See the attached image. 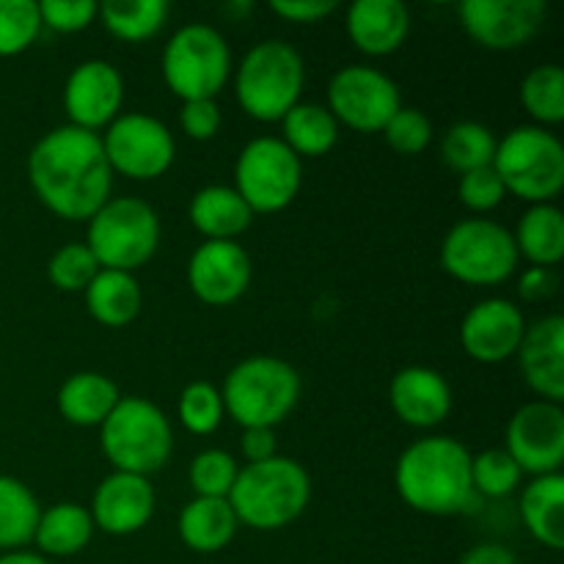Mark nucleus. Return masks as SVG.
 <instances>
[{
	"label": "nucleus",
	"mask_w": 564,
	"mask_h": 564,
	"mask_svg": "<svg viewBox=\"0 0 564 564\" xmlns=\"http://www.w3.org/2000/svg\"><path fill=\"white\" fill-rule=\"evenodd\" d=\"M312 499V482L306 468L292 457H270L264 463H248L237 471L229 490V505L237 521L259 532H275L303 516Z\"/></svg>",
	"instance_id": "7ed1b4c3"
},
{
	"label": "nucleus",
	"mask_w": 564,
	"mask_h": 564,
	"mask_svg": "<svg viewBox=\"0 0 564 564\" xmlns=\"http://www.w3.org/2000/svg\"><path fill=\"white\" fill-rule=\"evenodd\" d=\"M521 516L529 534L551 551L564 549V477H534L521 494Z\"/></svg>",
	"instance_id": "5701e85b"
},
{
	"label": "nucleus",
	"mask_w": 564,
	"mask_h": 564,
	"mask_svg": "<svg viewBox=\"0 0 564 564\" xmlns=\"http://www.w3.org/2000/svg\"><path fill=\"white\" fill-rule=\"evenodd\" d=\"M507 455L534 477L560 474L564 463V411L556 402H529L507 424Z\"/></svg>",
	"instance_id": "4468645a"
},
{
	"label": "nucleus",
	"mask_w": 564,
	"mask_h": 564,
	"mask_svg": "<svg viewBox=\"0 0 564 564\" xmlns=\"http://www.w3.org/2000/svg\"><path fill=\"white\" fill-rule=\"evenodd\" d=\"M523 380L534 394L545 402L562 405L564 400V319L560 314L527 325L521 347H518Z\"/></svg>",
	"instance_id": "aec40b11"
},
{
	"label": "nucleus",
	"mask_w": 564,
	"mask_h": 564,
	"mask_svg": "<svg viewBox=\"0 0 564 564\" xmlns=\"http://www.w3.org/2000/svg\"><path fill=\"white\" fill-rule=\"evenodd\" d=\"M281 124H284V143L297 158H323L339 141V121L323 105L297 102L281 119Z\"/></svg>",
	"instance_id": "c756f323"
},
{
	"label": "nucleus",
	"mask_w": 564,
	"mask_h": 564,
	"mask_svg": "<svg viewBox=\"0 0 564 564\" xmlns=\"http://www.w3.org/2000/svg\"><path fill=\"white\" fill-rule=\"evenodd\" d=\"M143 303V292L135 275L121 270H99L97 279L86 290V306L97 323L108 328H121L138 317Z\"/></svg>",
	"instance_id": "cd10ccee"
},
{
	"label": "nucleus",
	"mask_w": 564,
	"mask_h": 564,
	"mask_svg": "<svg viewBox=\"0 0 564 564\" xmlns=\"http://www.w3.org/2000/svg\"><path fill=\"white\" fill-rule=\"evenodd\" d=\"M42 25L53 28L58 33L86 31L99 17V3L94 0H42L39 3Z\"/></svg>",
	"instance_id": "a19ab883"
},
{
	"label": "nucleus",
	"mask_w": 564,
	"mask_h": 564,
	"mask_svg": "<svg viewBox=\"0 0 564 564\" xmlns=\"http://www.w3.org/2000/svg\"><path fill=\"white\" fill-rule=\"evenodd\" d=\"M496 143L499 141H496L494 132L485 124H477V121H460V124L449 127V132L444 135L441 154H444V163L463 176L468 174V171L494 165Z\"/></svg>",
	"instance_id": "473e14b6"
},
{
	"label": "nucleus",
	"mask_w": 564,
	"mask_h": 564,
	"mask_svg": "<svg viewBox=\"0 0 564 564\" xmlns=\"http://www.w3.org/2000/svg\"><path fill=\"white\" fill-rule=\"evenodd\" d=\"M523 301H549L556 292V275L551 268H529L518 284Z\"/></svg>",
	"instance_id": "a18cd8bd"
},
{
	"label": "nucleus",
	"mask_w": 564,
	"mask_h": 564,
	"mask_svg": "<svg viewBox=\"0 0 564 564\" xmlns=\"http://www.w3.org/2000/svg\"><path fill=\"white\" fill-rule=\"evenodd\" d=\"M102 149L110 171L138 182L163 176L176 158V143L169 127L147 113H124L110 121Z\"/></svg>",
	"instance_id": "f8f14e48"
},
{
	"label": "nucleus",
	"mask_w": 564,
	"mask_h": 564,
	"mask_svg": "<svg viewBox=\"0 0 564 564\" xmlns=\"http://www.w3.org/2000/svg\"><path fill=\"white\" fill-rule=\"evenodd\" d=\"M171 446L174 433L169 419L141 397H121L102 422V452L116 471L149 477L169 463Z\"/></svg>",
	"instance_id": "0eeeda50"
},
{
	"label": "nucleus",
	"mask_w": 564,
	"mask_h": 564,
	"mask_svg": "<svg viewBox=\"0 0 564 564\" xmlns=\"http://www.w3.org/2000/svg\"><path fill=\"white\" fill-rule=\"evenodd\" d=\"M237 521L229 499H193L180 512V538L196 554H218L235 540Z\"/></svg>",
	"instance_id": "b1692460"
},
{
	"label": "nucleus",
	"mask_w": 564,
	"mask_h": 564,
	"mask_svg": "<svg viewBox=\"0 0 564 564\" xmlns=\"http://www.w3.org/2000/svg\"><path fill=\"white\" fill-rule=\"evenodd\" d=\"M220 397L240 427L273 430L301 400V375L281 358H246L226 375Z\"/></svg>",
	"instance_id": "39448f33"
},
{
	"label": "nucleus",
	"mask_w": 564,
	"mask_h": 564,
	"mask_svg": "<svg viewBox=\"0 0 564 564\" xmlns=\"http://www.w3.org/2000/svg\"><path fill=\"white\" fill-rule=\"evenodd\" d=\"M549 6L543 0H466L460 20L468 36L488 50H518L538 36Z\"/></svg>",
	"instance_id": "2eb2a0df"
},
{
	"label": "nucleus",
	"mask_w": 564,
	"mask_h": 564,
	"mask_svg": "<svg viewBox=\"0 0 564 564\" xmlns=\"http://www.w3.org/2000/svg\"><path fill=\"white\" fill-rule=\"evenodd\" d=\"M88 512H91L94 527L102 529L105 534H113V538L135 534L152 521L154 490L147 477L113 471L94 490Z\"/></svg>",
	"instance_id": "6ab92c4d"
},
{
	"label": "nucleus",
	"mask_w": 564,
	"mask_h": 564,
	"mask_svg": "<svg viewBox=\"0 0 564 564\" xmlns=\"http://www.w3.org/2000/svg\"><path fill=\"white\" fill-rule=\"evenodd\" d=\"M301 158L279 138H253L235 165V191L253 215L281 213L301 193Z\"/></svg>",
	"instance_id": "9b49d317"
},
{
	"label": "nucleus",
	"mask_w": 564,
	"mask_h": 564,
	"mask_svg": "<svg viewBox=\"0 0 564 564\" xmlns=\"http://www.w3.org/2000/svg\"><path fill=\"white\" fill-rule=\"evenodd\" d=\"M527 334L521 308L507 297H488L471 306L460 325V345L479 364H501L512 358Z\"/></svg>",
	"instance_id": "a211bd4d"
},
{
	"label": "nucleus",
	"mask_w": 564,
	"mask_h": 564,
	"mask_svg": "<svg viewBox=\"0 0 564 564\" xmlns=\"http://www.w3.org/2000/svg\"><path fill=\"white\" fill-rule=\"evenodd\" d=\"M339 9L336 0H270V11L284 17L286 22H319Z\"/></svg>",
	"instance_id": "c03bdc74"
},
{
	"label": "nucleus",
	"mask_w": 564,
	"mask_h": 564,
	"mask_svg": "<svg viewBox=\"0 0 564 564\" xmlns=\"http://www.w3.org/2000/svg\"><path fill=\"white\" fill-rule=\"evenodd\" d=\"M512 231L488 218H468L452 226L441 246V264L452 279L471 286H494L518 268Z\"/></svg>",
	"instance_id": "9d476101"
},
{
	"label": "nucleus",
	"mask_w": 564,
	"mask_h": 564,
	"mask_svg": "<svg viewBox=\"0 0 564 564\" xmlns=\"http://www.w3.org/2000/svg\"><path fill=\"white\" fill-rule=\"evenodd\" d=\"M242 455L248 463H264L275 457V433L268 427H251L242 433Z\"/></svg>",
	"instance_id": "49530a36"
},
{
	"label": "nucleus",
	"mask_w": 564,
	"mask_h": 564,
	"mask_svg": "<svg viewBox=\"0 0 564 564\" xmlns=\"http://www.w3.org/2000/svg\"><path fill=\"white\" fill-rule=\"evenodd\" d=\"M306 66L301 53L281 39L259 42L237 66V102L251 119L281 121L301 102Z\"/></svg>",
	"instance_id": "20e7f679"
},
{
	"label": "nucleus",
	"mask_w": 564,
	"mask_h": 564,
	"mask_svg": "<svg viewBox=\"0 0 564 564\" xmlns=\"http://www.w3.org/2000/svg\"><path fill=\"white\" fill-rule=\"evenodd\" d=\"M457 193H460V202L466 204L468 209H474V213H490V209L499 207L507 196L505 185H501L494 165L463 174L460 185H457Z\"/></svg>",
	"instance_id": "79ce46f5"
},
{
	"label": "nucleus",
	"mask_w": 564,
	"mask_h": 564,
	"mask_svg": "<svg viewBox=\"0 0 564 564\" xmlns=\"http://www.w3.org/2000/svg\"><path fill=\"white\" fill-rule=\"evenodd\" d=\"M460 564H518L516 554L501 543H479L463 554Z\"/></svg>",
	"instance_id": "de8ad7c7"
},
{
	"label": "nucleus",
	"mask_w": 564,
	"mask_h": 564,
	"mask_svg": "<svg viewBox=\"0 0 564 564\" xmlns=\"http://www.w3.org/2000/svg\"><path fill=\"white\" fill-rule=\"evenodd\" d=\"M389 402L400 422L411 427H438L452 411V389L441 372L430 367H405L389 386Z\"/></svg>",
	"instance_id": "412c9836"
},
{
	"label": "nucleus",
	"mask_w": 564,
	"mask_h": 564,
	"mask_svg": "<svg viewBox=\"0 0 564 564\" xmlns=\"http://www.w3.org/2000/svg\"><path fill=\"white\" fill-rule=\"evenodd\" d=\"M182 132L193 141H209L220 130V108L215 99H191L180 110Z\"/></svg>",
	"instance_id": "37998d69"
},
{
	"label": "nucleus",
	"mask_w": 564,
	"mask_h": 564,
	"mask_svg": "<svg viewBox=\"0 0 564 564\" xmlns=\"http://www.w3.org/2000/svg\"><path fill=\"white\" fill-rule=\"evenodd\" d=\"M494 171L507 193L529 204H549L564 187V147L543 127H516L496 143Z\"/></svg>",
	"instance_id": "423d86ee"
},
{
	"label": "nucleus",
	"mask_w": 564,
	"mask_h": 564,
	"mask_svg": "<svg viewBox=\"0 0 564 564\" xmlns=\"http://www.w3.org/2000/svg\"><path fill=\"white\" fill-rule=\"evenodd\" d=\"M231 75V53L226 39L209 25H185L163 50V77L182 99H215Z\"/></svg>",
	"instance_id": "1a4fd4ad"
},
{
	"label": "nucleus",
	"mask_w": 564,
	"mask_h": 564,
	"mask_svg": "<svg viewBox=\"0 0 564 564\" xmlns=\"http://www.w3.org/2000/svg\"><path fill=\"white\" fill-rule=\"evenodd\" d=\"M180 422L182 427L191 430L193 435H209L220 427V419H224V397L215 389L213 383H191L180 397Z\"/></svg>",
	"instance_id": "4c0bfd02"
},
{
	"label": "nucleus",
	"mask_w": 564,
	"mask_h": 564,
	"mask_svg": "<svg viewBox=\"0 0 564 564\" xmlns=\"http://www.w3.org/2000/svg\"><path fill=\"white\" fill-rule=\"evenodd\" d=\"M253 213L235 187L209 185L191 202V224L207 240H237L251 226Z\"/></svg>",
	"instance_id": "a878e982"
},
{
	"label": "nucleus",
	"mask_w": 564,
	"mask_h": 564,
	"mask_svg": "<svg viewBox=\"0 0 564 564\" xmlns=\"http://www.w3.org/2000/svg\"><path fill=\"white\" fill-rule=\"evenodd\" d=\"M521 468L507 455V449H488L471 457V485L474 494L485 499H505L516 494L521 485Z\"/></svg>",
	"instance_id": "c9c22d12"
},
{
	"label": "nucleus",
	"mask_w": 564,
	"mask_h": 564,
	"mask_svg": "<svg viewBox=\"0 0 564 564\" xmlns=\"http://www.w3.org/2000/svg\"><path fill=\"white\" fill-rule=\"evenodd\" d=\"M347 33L361 53L391 55L411 33V11L402 0H356L347 9Z\"/></svg>",
	"instance_id": "4be33fe9"
},
{
	"label": "nucleus",
	"mask_w": 564,
	"mask_h": 564,
	"mask_svg": "<svg viewBox=\"0 0 564 564\" xmlns=\"http://www.w3.org/2000/svg\"><path fill=\"white\" fill-rule=\"evenodd\" d=\"M94 534L91 512L80 505H55L39 518L33 543L44 556H75L88 545Z\"/></svg>",
	"instance_id": "c85d7f7f"
},
{
	"label": "nucleus",
	"mask_w": 564,
	"mask_h": 564,
	"mask_svg": "<svg viewBox=\"0 0 564 564\" xmlns=\"http://www.w3.org/2000/svg\"><path fill=\"white\" fill-rule=\"evenodd\" d=\"M94 259L102 270H132L143 268L160 246V218L141 198H110L91 220H88V240Z\"/></svg>",
	"instance_id": "6e6552de"
},
{
	"label": "nucleus",
	"mask_w": 564,
	"mask_h": 564,
	"mask_svg": "<svg viewBox=\"0 0 564 564\" xmlns=\"http://www.w3.org/2000/svg\"><path fill=\"white\" fill-rule=\"evenodd\" d=\"M0 564H50L42 554H31V551H9L0 556Z\"/></svg>",
	"instance_id": "09e8293b"
},
{
	"label": "nucleus",
	"mask_w": 564,
	"mask_h": 564,
	"mask_svg": "<svg viewBox=\"0 0 564 564\" xmlns=\"http://www.w3.org/2000/svg\"><path fill=\"white\" fill-rule=\"evenodd\" d=\"M124 102V80L108 61H83L64 86V110L72 127L97 132L119 119Z\"/></svg>",
	"instance_id": "f3484780"
},
{
	"label": "nucleus",
	"mask_w": 564,
	"mask_h": 564,
	"mask_svg": "<svg viewBox=\"0 0 564 564\" xmlns=\"http://www.w3.org/2000/svg\"><path fill=\"white\" fill-rule=\"evenodd\" d=\"M171 6L165 0H108L99 6L102 25L121 42H143L160 33Z\"/></svg>",
	"instance_id": "2f4dec72"
},
{
	"label": "nucleus",
	"mask_w": 564,
	"mask_h": 564,
	"mask_svg": "<svg viewBox=\"0 0 564 564\" xmlns=\"http://www.w3.org/2000/svg\"><path fill=\"white\" fill-rule=\"evenodd\" d=\"M187 284L207 306H229L246 295L251 284V259L235 240H207L193 251Z\"/></svg>",
	"instance_id": "dca6fc26"
},
{
	"label": "nucleus",
	"mask_w": 564,
	"mask_h": 564,
	"mask_svg": "<svg viewBox=\"0 0 564 564\" xmlns=\"http://www.w3.org/2000/svg\"><path fill=\"white\" fill-rule=\"evenodd\" d=\"M512 240L518 257H527L534 268H554L564 257V215L554 204H532L518 220Z\"/></svg>",
	"instance_id": "bb28decb"
},
{
	"label": "nucleus",
	"mask_w": 564,
	"mask_h": 564,
	"mask_svg": "<svg viewBox=\"0 0 564 564\" xmlns=\"http://www.w3.org/2000/svg\"><path fill=\"white\" fill-rule=\"evenodd\" d=\"M521 102L540 124L564 121V72L556 64L538 66L521 83Z\"/></svg>",
	"instance_id": "72a5a7b5"
},
{
	"label": "nucleus",
	"mask_w": 564,
	"mask_h": 564,
	"mask_svg": "<svg viewBox=\"0 0 564 564\" xmlns=\"http://www.w3.org/2000/svg\"><path fill=\"white\" fill-rule=\"evenodd\" d=\"M397 494L411 510L446 518L471 510V452L449 435L422 438L397 463Z\"/></svg>",
	"instance_id": "f03ea898"
},
{
	"label": "nucleus",
	"mask_w": 564,
	"mask_h": 564,
	"mask_svg": "<svg viewBox=\"0 0 564 564\" xmlns=\"http://www.w3.org/2000/svg\"><path fill=\"white\" fill-rule=\"evenodd\" d=\"M42 28L39 3H33V0H0V58L25 53L36 42Z\"/></svg>",
	"instance_id": "f704fd0d"
},
{
	"label": "nucleus",
	"mask_w": 564,
	"mask_h": 564,
	"mask_svg": "<svg viewBox=\"0 0 564 564\" xmlns=\"http://www.w3.org/2000/svg\"><path fill=\"white\" fill-rule=\"evenodd\" d=\"M119 400L121 394L113 380L99 372H80L61 386L58 411L75 427H102Z\"/></svg>",
	"instance_id": "393cba45"
},
{
	"label": "nucleus",
	"mask_w": 564,
	"mask_h": 564,
	"mask_svg": "<svg viewBox=\"0 0 564 564\" xmlns=\"http://www.w3.org/2000/svg\"><path fill=\"white\" fill-rule=\"evenodd\" d=\"M237 471L240 468L229 452L207 449L191 463V485L198 499H229Z\"/></svg>",
	"instance_id": "58836bf2"
},
{
	"label": "nucleus",
	"mask_w": 564,
	"mask_h": 564,
	"mask_svg": "<svg viewBox=\"0 0 564 564\" xmlns=\"http://www.w3.org/2000/svg\"><path fill=\"white\" fill-rule=\"evenodd\" d=\"M42 507L28 485L14 477H0V549L17 551L33 543Z\"/></svg>",
	"instance_id": "7c9ffc66"
},
{
	"label": "nucleus",
	"mask_w": 564,
	"mask_h": 564,
	"mask_svg": "<svg viewBox=\"0 0 564 564\" xmlns=\"http://www.w3.org/2000/svg\"><path fill=\"white\" fill-rule=\"evenodd\" d=\"M99 270L102 268H99L86 242H66L64 248L53 253L47 264L50 281L61 292H86L88 284L97 279Z\"/></svg>",
	"instance_id": "e433bc0d"
},
{
	"label": "nucleus",
	"mask_w": 564,
	"mask_h": 564,
	"mask_svg": "<svg viewBox=\"0 0 564 564\" xmlns=\"http://www.w3.org/2000/svg\"><path fill=\"white\" fill-rule=\"evenodd\" d=\"M402 108L400 88L372 66H345L330 77L328 110L336 121L358 132H383Z\"/></svg>",
	"instance_id": "ddd939ff"
},
{
	"label": "nucleus",
	"mask_w": 564,
	"mask_h": 564,
	"mask_svg": "<svg viewBox=\"0 0 564 564\" xmlns=\"http://www.w3.org/2000/svg\"><path fill=\"white\" fill-rule=\"evenodd\" d=\"M397 154H422L433 141V124L419 108H400L383 130Z\"/></svg>",
	"instance_id": "ea45409f"
},
{
	"label": "nucleus",
	"mask_w": 564,
	"mask_h": 564,
	"mask_svg": "<svg viewBox=\"0 0 564 564\" xmlns=\"http://www.w3.org/2000/svg\"><path fill=\"white\" fill-rule=\"evenodd\" d=\"M28 180L50 213L91 220L110 202L113 171L97 132L66 124L39 138L28 154Z\"/></svg>",
	"instance_id": "f257e3e1"
}]
</instances>
